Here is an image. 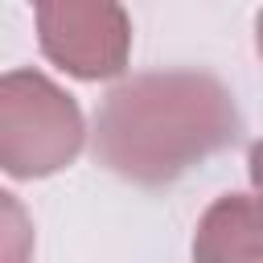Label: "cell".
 <instances>
[{"label":"cell","instance_id":"obj_1","mask_svg":"<svg viewBox=\"0 0 263 263\" xmlns=\"http://www.w3.org/2000/svg\"><path fill=\"white\" fill-rule=\"evenodd\" d=\"M238 136L230 90L214 74L156 70L115 86L95 123L99 160L144 185L173 181Z\"/></svg>","mask_w":263,"mask_h":263},{"label":"cell","instance_id":"obj_2","mask_svg":"<svg viewBox=\"0 0 263 263\" xmlns=\"http://www.w3.org/2000/svg\"><path fill=\"white\" fill-rule=\"evenodd\" d=\"M4 127V168L16 177H41L70 164L82 148V115L70 95H62L49 78L16 70L4 78L0 103Z\"/></svg>","mask_w":263,"mask_h":263},{"label":"cell","instance_id":"obj_3","mask_svg":"<svg viewBox=\"0 0 263 263\" xmlns=\"http://www.w3.org/2000/svg\"><path fill=\"white\" fill-rule=\"evenodd\" d=\"M37 33L45 58L78 78H111L127 66L132 25L119 4H41Z\"/></svg>","mask_w":263,"mask_h":263},{"label":"cell","instance_id":"obj_4","mask_svg":"<svg viewBox=\"0 0 263 263\" xmlns=\"http://www.w3.org/2000/svg\"><path fill=\"white\" fill-rule=\"evenodd\" d=\"M197 263H263V197H218L193 234Z\"/></svg>","mask_w":263,"mask_h":263},{"label":"cell","instance_id":"obj_5","mask_svg":"<svg viewBox=\"0 0 263 263\" xmlns=\"http://www.w3.org/2000/svg\"><path fill=\"white\" fill-rule=\"evenodd\" d=\"M251 181H255V189L263 193V140L251 148Z\"/></svg>","mask_w":263,"mask_h":263},{"label":"cell","instance_id":"obj_6","mask_svg":"<svg viewBox=\"0 0 263 263\" xmlns=\"http://www.w3.org/2000/svg\"><path fill=\"white\" fill-rule=\"evenodd\" d=\"M255 37H259V53H263V12H259V21H255Z\"/></svg>","mask_w":263,"mask_h":263}]
</instances>
